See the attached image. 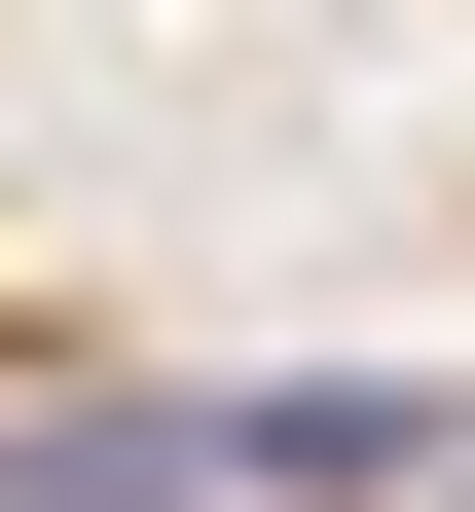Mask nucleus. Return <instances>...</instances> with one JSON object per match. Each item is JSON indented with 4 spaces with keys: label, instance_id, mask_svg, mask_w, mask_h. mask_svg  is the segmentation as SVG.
I'll list each match as a JSON object with an SVG mask.
<instances>
[{
    "label": "nucleus",
    "instance_id": "nucleus-1",
    "mask_svg": "<svg viewBox=\"0 0 475 512\" xmlns=\"http://www.w3.org/2000/svg\"><path fill=\"white\" fill-rule=\"evenodd\" d=\"M475 403L439 366H37L0 403V512H439Z\"/></svg>",
    "mask_w": 475,
    "mask_h": 512
}]
</instances>
